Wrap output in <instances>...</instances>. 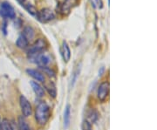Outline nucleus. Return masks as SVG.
<instances>
[{
	"instance_id": "f257e3e1",
	"label": "nucleus",
	"mask_w": 157,
	"mask_h": 130,
	"mask_svg": "<svg viewBox=\"0 0 157 130\" xmlns=\"http://www.w3.org/2000/svg\"><path fill=\"white\" fill-rule=\"evenodd\" d=\"M50 118V108L45 101H40L36 106L35 109V119L40 126L44 125Z\"/></svg>"
},
{
	"instance_id": "f03ea898",
	"label": "nucleus",
	"mask_w": 157,
	"mask_h": 130,
	"mask_svg": "<svg viewBox=\"0 0 157 130\" xmlns=\"http://www.w3.org/2000/svg\"><path fill=\"white\" fill-rule=\"evenodd\" d=\"M28 59L31 62L38 65L39 67H47L48 64L51 62V58L47 54L39 52V53H29Z\"/></svg>"
},
{
	"instance_id": "7ed1b4c3",
	"label": "nucleus",
	"mask_w": 157,
	"mask_h": 130,
	"mask_svg": "<svg viewBox=\"0 0 157 130\" xmlns=\"http://www.w3.org/2000/svg\"><path fill=\"white\" fill-rule=\"evenodd\" d=\"M0 15L6 18L10 19H15L16 18V13L14 8L8 2H3L0 6Z\"/></svg>"
},
{
	"instance_id": "20e7f679",
	"label": "nucleus",
	"mask_w": 157,
	"mask_h": 130,
	"mask_svg": "<svg viewBox=\"0 0 157 130\" xmlns=\"http://www.w3.org/2000/svg\"><path fill=\"white\" fill-rule=\"evenodd\" d=\"M36 17L41 23H47L55 18V13L50 8H44L38 11Z\"/></svg>"
},
{
	"instance_id": "39448f33",
	"label": "nucleus",
	"mask_w": 157,
	"mask_h": 130,
	"mask_svg": "<svg viewBox=\"0 0 157 130\" xmlns=\"http://www.w3.org/2000/svg\"><path fill=\"white\" fill-rule=\"evenodd\" d=\"M109 89H110L109 82L108 81H103L98 87V92H97L98 99L101 101H106L108 94H109Z\"/></svg>"
},
{
	"instance_id": "423d86ee",
	"label": "nucleus",
	"mask_w": 157,
	"mask_h": 130,
	"mask_svg": "<svg viewBox=\"0 0 157 130\" xmlns=\"http://www.w3.org/2000/svg\"><path fill=\"white\" fill-rule=\"evenodd\" d=\"M47 46V44L45 42V40L43 39H39L35 41L33 45L31 47H29L27 53H39V52H43L45 51V48Z\"/></svg>"
},
{
	"instance_id": "0eeeda50",
	"label": "nucleus",
	"mask_w": 157,
	"mask_h": 130,
	"mask_svg": "<svg viewBox=\"0 0 157 130\" xmlns=\"http://www.w3.org/2000/svg\"><path fill=\"white\" fill-rule=\"evenodd\" d=\"M19 102H20L21 111H22V113L24 114V116L25 117L30 116L33 113V108H32V106H31L28 100L24 95H21L20 99H19Z\"/></svg>"
},
{
	"instance_id": "6e6552de",
	"label": "nucleus",
	"mask_w": 157,
	"mask_h": 130,
	"mask_svg": "<svg viewBox=\"0 0 157 130\" xmlns=\"http://www.w3.org/2000/svg\"><path fill=\"white\" fill-rule=\"evenodd\" d=\"M77 2V0H65L59 6V12H61L63 14L69 13V11L71 10V8L73 7V5H75Z\"/></svg>"
},
{
	"instance_id": "1a4fd4ad",
	"label": "nucleus",
	"mask_w": 157,
	"mask_h": 130,
	"mask_svg": "<svg viewBox=\"0 0 157 130\" xmlns=\"http://www.w3.org/2000/svg\"><path fill=\"white\" fill-rule=\"evenodd\" d=\"M26 73L30 75V76H32L33 79H35L37 81H39V82H45V76H44V74H42V73H40L39 71H37V70H35V69H26Z\"/></svg>"
},
{
	"instance_id": "9d476101",
	"label": "nucleus",
	"mask_w": 157,
	"mask_h": 130,
	"mask_svg": "<svg viewBox=\"0 0 157 130\" xmlns=\"http://www.w3.org/2000/svg\"><path fill=\"white\" fill-rule=\"evenodd\" d=\"M62 57L66 62H68L71 59V51L67 41H63L62 43Z\"/></svg>"
},
{
	"instance_id": "9b49d317",
	"label": "nucleus",
	"mask_w": 157,
	"mask_h": 130,
	"mask_svg": "<svg viewBox=\"0 0 157 130\" xmlns=\"http://www.w3.org/2000/svg\"><path fill=\"white\" fill-rule=\"evenodd\" d=\"M45 90L48 92V94H50V96H52V98H55L57 95V89H56V86L55 84L52 82V81H48V82H45Z\"/></svg>"
},
{
	"instance_id": "f8f14e48",
	"label": "nucleus",
	"mask_w": 157,
	"mask_h": 130,
	"mask_svg": "<svg viewBox=\"0 0 157 130\" xmlns=\"http://www.w3.org/2000/svg\"><path fill=\"white\" fill-rule=\"evenodd\" d=\"M31 86L33 89L34 93L36 94V95L38 97H43L45 95V91L44 88L39 85L38 82L36 81H31Z\"/></svg>"
},
{
	"instance_id": "ddd939ff",
	"label": "nucleus",
	"mask_w": 157,
	"mask_h": 130,
	"mask_svg": "<svg viewBox=\"0 0 157 130\" xmlns=\"http://www.w3.org/2000/svg\"><path fill=\"white\" fill-rule=\"evenodd\" d=\"M71 116V106L68 104L66 107L65 112H64V128L65 129H67L70 125V117Z\"/></svg>"
},
{
	"instance_id": "4468645a",
	"label": "nucleus",
	"mask_w": 157,
	"mask_h": 130,
	"mask_svg": "<svg viewBox=\"0 0 157 130\" xmlns=\"http://www.w3.org/2000/svg\"><path fill=\"white\" fill-rule=\"evenodd\" d=\"M22 35L28 41H30V40H33L34 35H35V31L32 26H26L23 30Z\"/></svg>"
},
{
	"instance_id": "2eb2a0df",
	"label": "nucleus",
	"mask_w": 157,
	"mask_h": 130,
	"mask_svg": "<svg viewBox=\"0 0 157 130\" xmlns=\"http://www.w3.org/2000/svg\"><path fill=\"white\" fill-rule=\"evenodd\" d=\"M16 45H17V46L18 48L25 49V48L28 47L29 41L23 36L22 34H20V35L18 36V38H17V41H16Z\"/></svg>"
},
{
	"instance_id": "dca6fc26",
	"label": "nucleus",
	"mask_w": 157,
	"mask_h": 130,
	"mask_svg": "<svg viewBox=\"0 0 157 130\" xmlns=\"http://www.w3.org/2000/svg\"><path fill=\"white\" fill-rule=\"evenodd\" d=\"M18 130H31V128L29 127L27 121L25 120V119L23 117V116H20L18 118Z\"/></svg>"
},
{
	"instance_id": "f3484780",
	"label": "nucleus",
	"mask_w": 157,
	"mask_h": 130,
	"mask_svg": "<svg viewBox=\"0 0 157 130\" xmlns=\"http://www.w3.org/2000/svg\"><path fill=\"white\" fill-rule=\"evenodd\" d=\"M24 7L25 8V10L28 11V13H30L32 16H34V17H36L37 16V13H38V10L36 9V7L34 6H33L32 4H30V3H28V4H25V6H24Z\"/></svg>"
},
{
	"instance_id": "a211bd4d",
	"label": "nucleus",
	"mask_w": 157,
	"mask_h": 130,
	"mask_svg": "<svg viewBox=\"0 0 157 130\" xmlns=\"http://www.w3.org/2000/svg\"><path fill=\"white\" fill-rule=\"evenodd\" d=\"M1 130H13V127L7 119H4L1 121Z\"/></svg>"
},
{
	"instance_id": "6ab92c4d",
	"label": "nucleus",
	"mask_w": 157,
	"mask_h": 130,
	"mask_svg": "<svg viewBox=\"0 0 157 130\" xmlns=\"http://www.w3.org/2000/svg\"><path fill=\"white\" fill-rule=\"evenodd\" d=\"M45 74H46L48 76L50 77H55V72L52 69V68L48 67H39Z\"/></svg>"
},
{
	"instance_id": "aec40b11",
	"label": "nucleus",
	"mask_w": 157,
	"mask_h": 130,
	"mask_svg": "<svg viewBox=\"0 0 157 130\" xmlns=\"http://www.w3.org/2000/svg\"><path fill=\"white\" fill-rule=\"evenodd\" d=\"M88 116H89V119L92 122H95L96 120L98 119V113L94 110H92L88 114Z\"/></svg>"
},
{
	"instance_id": "412c9836",
	"label": "nucleus",
	"mask_w": 157,
	"mask_h": 130,
	"mask_svg": "<svg viewBox=\"0 0 157 130\" xmlns=\"http://www.w3.org/2000/svg\"><path fill=\"white\" fill-rule=\"evenodd\" d=\"M82 130H92V126L88 120H85L82 124Z\"/></svg>"
},
{
	"instance_id": "4be33fe9",
	"label": "nucleus",
	"mask_w": 157,
	"mask_h": 130,
	"mask_svg": "<svg viewBox=\"0 0 157 130\" xmlns=\"http://www.w3.org/2000/svg\"><path fill=\"white\" fill-rule=\"evenodd\" d=\"M6 28H7V22H6V21H4V24H3V25H2V31H3V32H4L5 35H6V33H7V30H6Z\"/></svg>"
},
{
	"instance_id": "5701e85b",
	"label": "nucleus",
	"mask_w": 157,
	"mask_h": 130,
	"mask_svg": "<svg viewBox=\"0 0 157 130\" xmlns=\"http://www.w3.org/2000/svg\"><path fill=\"white\" fill-rule=\"evenodd\" d=\"M95 1L98 7H99L100 9H101V8L103 7V1H102V0H95Z\"/></svg>"
},
{
	"instance_id": "b1692460",
	"label": "nucleus",
	"mask_w": 157,
	"mask_h": 130,
	"mask_svg": "<svg viewBox=\"0 0 157 130\" xmlns=\"http://www.w3.org/2000/svg\"><path fill=\"white\" fill-rule=\"evenodd\" d=\"M17 2L21 5V6H25V2H26V0H17Z\"/></svg>"
},
{
	"instance_id": "393cba45",
	"label": "nucleus",
	"mask_w": 157,
	"mask_h": 130,
	"mask_svg": "<svg viewBox=\"0 0 157 130\" xmlns=\"http://www.w3.org/2000/svg\"><path fill=\"white\" fill-rule=\"evenodd\" d=\"M103 72H104V67H101V70L99 71V75H100V76H101V75H102Z\"/></svg>"
},
{
	"instance_id": "a878e982",
	"label": "nucleus",
	"mask_w": 157,
	"mask_h": 130,
	"mask_svg": "<svg viewBox=\"0 0 157 130\" xmlns=\"http://www.w3.org/2000/svg\"><path fill=\"white\" fill-rule=\"evenodd\" d=\"M0 130H1V120H0Z\"/></svg>"
}]
</instances>
